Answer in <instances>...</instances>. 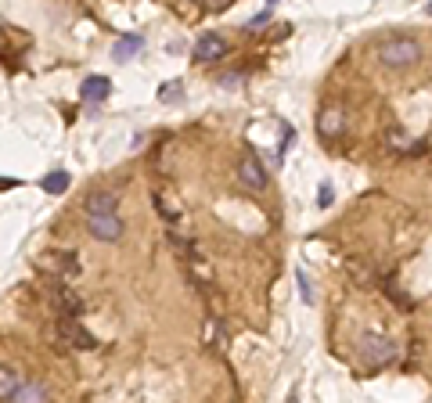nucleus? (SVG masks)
<instances>
[{"label":"nucleus","instance_id":"nucleus-6","mask_svg":"<svg viewBox=\"0 0 432 403\" xmlns=\"http://www.w3.org/2000/svg\"><path fill=\"white\" fill-rule=\"evenodd\" d=\"M87 230H90V238H97V242H119L123 238V220L119 216H90Z\"/></svg>","mask_w":432,"mask_h":403},{"label":"nucleus","instance_id":"nucleus-9","mask_svg":"<svg viewBox=\"0 0 432 403\" xmlns=\"http://www.w3.org/2000/svg\"><path fill=\"white\" fill-rule=\"evenodd\" d=\"M227 50V40L224 36H216V33H205L198 43H195V62H216Z\"/></svg>","mask_w":432,"mask_h":403},{"label":"nucleus","instance_id":"nucleus-19","mask_svg":"<svg viewBox=\"0 0 432 403\" xmlns=\"http://www.w3.org/2000/svg\"><path fill=\"white\" fill-rule=\"evenodd\" d=\"M428 15H432V4H428Z\"/></svg>","mask_w":432,"mask_h":403},{"label":"nucleus","instance_id":"nucleus-18","mask_svg":"<svg viewBox=\"0 0 432 403\" xmlns=\"http://www.w3.org/2000/svg\"><path fill=\"white\" fill-rule=\"evenodd\" d=\"M15 184H18V181H15V177H0V191H11V188H15Z\"/></svg>","mask_w":432,"mask_h":403},{"label":"nucleus","instance_id":"nucleus-7","mask_svg":"<svg viewBox=\"0 0 432 403\" xmlns=\"http://www.w3.org/2000/svg\"><path fill=\"white\" fill-rule=\"evenodd\" d=\"M116 205H119V198H116L112 191H94V195L83 198L87 220H90V216H116Z\"/></svg>","mask_w":432,"mask_h":403},{"label":"nucleus","instance_id":"nucleus-10","mask_svg":"<svg viewBox=\"0 0 432 403\" xmlns=\"http://www.w3.org/2000/svg\"><path fill=\"white\" fill-rule=\"evenodd\" d=\"M47 399H50V396H47L43 382H36V378H22L18 392L11 396V403H47Z\"/></svg>","mask_w":432,"mask_h":403},{"label":"nucleus","instance_id":"nucleus-2","mask_svg":"<svg viewBox=\"0 0 432 403\" xmlns=\"http://www.w3.org/2000/svg\"><path fill=\"white\" fill-rule=\"evenodd\" d=\"M357 353L367 367H386L393 357H396V345L389 335H378V331H364L360 342H357Z\"/></svg>","mask_w":432,"mask_h":403},{"label":"nucleus","instance_id":"nucleus-15","mask_svg":"<svg viewBox=\"0 0 432 403\" xmlns=\"http://www.w3.org/2000/svg\"><path fill=\"white\" fill-rule=\"evenodd\" d=\"M296 281H299V292H303V303L310 306V303H313V284H310V274H306V270H296Z\"/></svg>","mask_w":432,"mask_h":403},{"label":"nucleus","instance_id":"nucleus-13","mask_svg":"<svg viewBox=\"0 0 432 403\" xmlns=\"http://www.w3.org/2000/svg\"><path fill=\"white\" fill-rule=\"evenodd\" d=\"M18 385H22L18 371L8 367V364H0V399H11V396L18 392Z\"/></svg>","mask_w":432,"mask_h":403},{"label":"nucleus","instance_id":"nucleus-8","mask_svg":"<svg viewBox=\"0 0 432 403\" xmlns=\"http://www.w3.org/2000/svg\"><path fill=\"white\" fill-rule=\"evenodd\" d=\"M80 90H83L87 108L94 112V108H97L108 94H112V80H108V76H90V80H83V87H80Z\"/></svg>","mask_w":432,"mask_h":403},{"label":"nucleus","instance_id":"nucleus-20","mask_svg":"<svg viewBox=\"0 0 432 403\" xmlns=\"http://www.w3.org/2000/svg\"><path fill=\"white\" fill-rule=\"evenodd\" d=\"M288 403H296V399H288Z\"/></svg>","mask_w":432,"mask_h":403},{"label":"nucleus","instance_id":"nucleus-17","mask_svg":"<svg viewBox=\"0 0 432 403\" xmlns=\"http://www.w3.org/2000/svg\"><path fill=\"white\" fill-rule=\"evenodd\" d=\"M317 205H332V184H328V181L317 188Z\"/></svg>","mask_w":432,"mask_h":403},{"label":"nucleus","instance_id":"nucleus-12","mask_svg":"<svg viewBox=\"0 0 432 403\" xmlns=\"http://www.w3.org/2000/svg\"><path fill=\"white\" fill-rule=\"evenodd\" d=\"M317 127H320V137H339V134L346 130V123H342V112H339V108H332V112H324Z\"/></svg>","mask_w":432,"mask_h":403},{"label":"nucleus","instance_id":"nucleus-1","mask_svg":"<svg viewBox=\"0 0 432 403\" xmlns=\"http://www.w3.org/2000/svg\"><path fill=\"white\" fill-rule=\"evenodd\" d=\"M378 62L386 69H407L414 62H421V43L414 36H393L378 43Z\"/></svg>","mask_w":432,"mask_h":403},{"label":"nucleus","instance_id":"nucleus-3","mask_svg":"<svg viewBox=\"0 0 432 403\" xmlns=\"http://www.w3.org/2000/svg\"><path fill=\"white\" fill-rule=\"evenodd\" d=\"M58 342L65 345V350H97V338L80 321H69V317L58 321Z\"/></svg>","mask_w":432,"mask_h":403},{"label":"nucleus","instance_id":"nucleus-14","mask_svg":"<svg viewBox=\"0 0 432 403\" xmlns=\"http://www.w3.org/2000/svg\"><path fill=\"white\" fill-rule=\"evenodd\" d=\"M141 47H144V40H141V36H123V40L112 47V58H116V62H126V58H134Z\"/></svg>","mask_w":432,"mask_h":403},{"label":"nucleus","instance_id":"nucleus-16","mask_svg":"<svg viewBox=\"0 0 432 403\" xmlns=\"http://www.w3.org/2000/svg\"><path fill=\"white\" fill-rule=\"evenodd\" d=\"M177 97H180V83H166V87L158 90V101H166V104L177 101Z\"/></svg>","mask_w":432,"mask_h":403},{"label":"nucleus","instance_id":"nucleus-4","mask_svg":"<svg viewBox=\"0 0 432 403\" xmlns=\"http://www.w3.org/2000/svg\"><path fill=\"white\" fill-rule=\"evenodd\" d=\"M238 181L249 188V191H263L266 188V169H263V162H259V155L249 148L245 155H242V162H238Z\"/></svg>","mask_w":432,"mask_h":403},{"label":"nucleus","instance_id":"nucleus-11","mask_svg":"<svg viewBox=\"0 0 432 403\" xmlns=\"http://www.w3.org/2000/svg\"><path fill=\"white\" fill-rule=\"evenodd\" d=\"M69 184H72V177H69L65 169H54V173H47V177L40 181L43 195H65V191H69Z\"/></svg>","mask_w":432,"mask_h":403},{"label":"nucleus","instance_id":"nucleus-5","mask_svg":"<svg viewBox=\"0 0 432 403\" xmlns=\"http://www.w3.org/2000/svg\"><path fill=\"white\" fill-rule=\"evenodd\" d=\"M47 299H50V306L58 310L62 317H69V321H80V313H83V303H80V296H76V292H69L65 284H50Z\"/></svg>","mask_w":432,"mask_h":403}]
</instances>
